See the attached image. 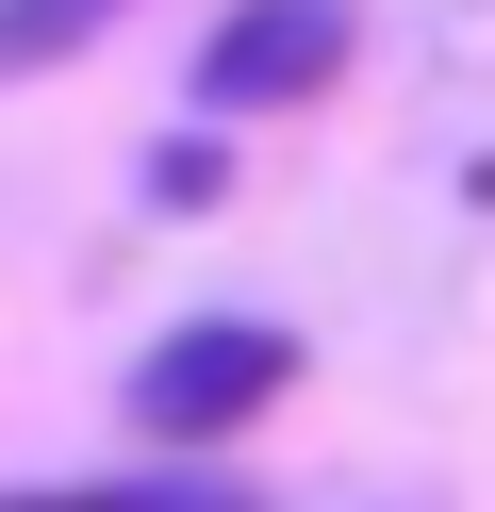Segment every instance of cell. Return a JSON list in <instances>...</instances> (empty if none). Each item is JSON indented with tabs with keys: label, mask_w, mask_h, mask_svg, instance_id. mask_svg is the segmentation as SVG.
Instances as JSON below:
<instances>
[{
	"label": "cell",
	"mask_w": 495,
	"mask_h": 512,
	"mask_svg": "<svg viewBox=\"0 0 495 512\" xmlns=\"http://www.w3.org/2000/svg\"><path fill=\"white\" fill-rule=\"evenodd\" d=\"M281 380H297V347L264 331V314H198V331H165L149 364H132V430L149 446H215V430H248Z\"/></svg>",
	"instance_id": "obj_2"
},
{
	"label": "cell",
	"mask_w": 495,
	"mask_h": 512,
	"mask_svg": "<svg viewBox=\"0 0 495 512\" xmlns=\"http://www.w3.org/2000/svg\"><path fill=\"white\" fill-rule=\"evenodd\" d=\"M363 50V0H231L198 34V116H297Z\"/></svg>",
	"instance_id": "obj_1"
},
{
	"label": "cell",
	"mask_w": 495,
	"mask_h": 512,
	"mask_svg": "<svg viewBox=\"0 0 495 512\" xmlns=\"http://www.w3.org/2000/svg\"><path fill=\"white\" fill-rule=\"evenodd\" d=\"M116 0H0V83H33V67H66V50L99 34Z\"/></svg>",
	"instance_id": "obj_4"
},
{
	"label": "cell",
	"mask_w": 495,
	"mask_h": 512,
	"mask_svg": "<svg viewBox=\"0 0 495 512\" xmlns=\"http://www.w3.org/2000/svg\"><path fill=\"white\" fill-rule=\"evenodd\" d=\"M215 199H231V149L215 133H165L149 149V215H215Z\"/></svg>",
	"instance_id": "obj_5"
},
{
	"label": "cell",
	"mask_w": 495,
	"mask_h": 512,
	"mask_svg": "<svg viewBox=\"0 0 495 512\" xmlns=\"http://www.w3.org/2000/svg\"><path fill=\"white\" fill-rule=\"evenodd\" d=\"M0 512H231V479H0Z\"/></svg>",
	"instance_id": "obj_3"
}]
</instances>
